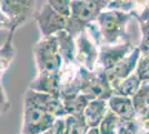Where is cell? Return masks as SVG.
Segmentation results:
<instances>
[{"label": "cell", "instance_id": "cell-18", "mask_svg": "<svg viewBox=\"0 0 149 134\" xmlns=\"http://www.w3.org/2000/svg\"><path fill=\"white\" fill-rule=\"evenodd\" d=\"M141 81L138 78L135 73H132L130 76L126 77L124 79L111 84L112 94L127 97H134L138 93V91L141 86Z\"/></svg>", "mask_w": 149, "mask_h": 134}, {"label": "cell", "instance_id": "cell-3", "mask_svg": "<svg viewBox=\"0 0 149 134\" xmlns=\"http://www.w3.org/2000/svg\"><path fill=\"white\" fill-rule=\"evenodd\" d=\"M37 73H60L62 57L56 36L41 38L33 49Z\"/></svg>", "mask_w": 149, "mask_h": 134}, {"label": "cell", "instance_id": "cell-20", "mask_svg": "<svg viewBox=\"0 0 149 134\" xmlns=\"http://www.w3.org/2000/svg\"><path fill=\"white\" fill-rule=\"evenodd\" d=\"M66 134H87L89 125L85 120L84 114H74L65 116Z\"/></svg>", "mask_w": 149, "mask_h": 134}, {"label": "cell", "instance_id": "cell-6", "mask_svg": "<svg viewBox=\"0 0 149 134\" xmlns=\"http://www.w3.org/2000/svg\"><path fill=\"white\" fill-rule=\"evenodd\" d=\"M37 27L40 32L41 38L56 36L58 32L66 30L68 17L62 16L56 11L50 5L45 4L33 16Z\"/></svg>", "mask_w": 149, "mask_h": 134}, {"label": "cell", "instance_id": "cell-25", "mask_svg": "<svg viewBox=\"0 0 149 134\" xmlns=\"http://www.w3.org/2000/svg\"><path fill=\"white\" fill-rule=\"evenodd\" d=\"M143 131L137 124L136 120L127 123H121V126L119 128L118 134H141Z\"/></svg>", "mask_w": 149, "mask_h": 134}, {"label": "cell", "instance_id": "cell-13", "mask_svg": "<svg viewBox=\"0 0 149 134\" xmlns=\"http://www.w3.org/2000/svg\"><path fill=\"white\" fill-rule=\"evenodd\" d=\"M108 106L120 119L121 123H127L136 120V109L132 97L112 94L108 100Z\"/></svg>", "mask_w": 149, "mask_h": 134}, {"label": "cell", "instance_id": "cell-5", "mask_svg": "<svg viewBox=\"0 0 149 134\" xmlns=\"http://www.w3.org/2000/svg\"><path fill=\"white\" fill-rule=\"evenodd\" d=\"M56 119L45 109L25 102L21 134H42L54 124Z\"/></svg>", "mask_w": 149, "mask_h": 134}, {"label": "cell", "instance_id": "cell-11", "mask_svg": "<svg viewBox=\"0 0 149 134\" xmlns=\"http://www.w3.org/2000/svg\"><path fill=\"white\" fill-rule=\"evenodd\" d=\"M140 56H141V53L139 47L137 46L134 48V51L129 53L125 58H123L113 68L106 72L110 83L113 84L116 82H119L126 77L130 76L132 73H135Z\"/></svg>", "mask_w": 149, "mask_h": 134}, {"label": "cell", "instance_id": "cell-19", "mask_svg": "<svg viewBox=\"0 0 149 134\" xmlns=\"http://www.w3.org/2000/svg\"><path fill=\"white\" fill-rule=\"evenodd\" d=\"M63 104V109L66 116L67 115H74V114H84V111L88 105L89 101H91L87 95L85 94H77V95L60 98Z\"/></svg>", "mask_w": 149, "mask_h": 134}, {"label": "cell", "instance_id": "cell-28", "mask_svg": "<svg viewBox=\"0 0 149 134\" xmlns=\"http://www.w3.org/2000/svg\"><path fill=\"white\" fill-rule=\"evenodd\" d=\"M0 29H5L7 32H9V30L13 29L10 21H9V19L3 15V13L1 11V9H0Z\"/></svg>", "mask_w": 149, "mask_h": 134}, {"label": "cell", "instance_id": "cell-21", "mask_svg": "<svg viewBox=\"0 0 149 134\" xmlns=\"http://www.w3.org/2000/svg\"><path fill=\"white\" fill-rule=\"evenodd\" d=\"M149 0H111L107 9H115L124 13H132L138 11L140 8L143 9L148 5Z\"/></svg>", "mask_w": 149, "mask_h": 134}, {"label": "cell", "instance_id": "cell-15", "mask_svg": "<svg viewBox=\"0 0 149 134\" xmlns=\"http://www.w3.org/2000/svg\"><path fill=\"white\" fill-rule=\"evenodd\" d=\"M59 51L62 57V65H74L76 62V37L67 30H62L56 35Z\"/></svg>", "mask_w": 149, "mask_h": 134}, {"label": "cell", "instance_id": "cell-26", "mask_svg": "<svg viewBox=\"0 0 149 134\" xmlns=\"http://www.w3.org/2000/svg\"><path fill=\"white\" fill-rule=\"evenodd\" d=\"M42 134H66L65 117H57L54 124Z\"/></svg>", "mask_w": 149, "mask_h": 134}, {"label": "cell", "instance_id": "cell-9", "mask_svg": "<svg viewBox=\"0 0 149 134\" xmlns=\"http://www.w3.org/2000/svg\"><path fill=\"white\" fill-rule=\"evenodd\" d=\"M135 47L136 46L131 43V40H127L125 43L117 45H102L101 47H99V57L97 67L104 69L105 72L110 70L123 58L134 51Z\"/></svg>", "mask_w": 149, "mask_h": 134}, {"label": "cell", "instance_id": "cell-7", "mask_svg": "<svg viewBox=\"0 0 149 134\" xmlns=\"http://www.w3.org/2000/svg\"><path fill=\"white\" fill-rule=\"evenodd\" d=\"M99 57V47L89 36L87 30L76 37V62L88 70L97 68Z\"/></svg>", "mask_w": 149, "mask_h": 134}, {"label": "cell", "instance_id": "cell-10", "mask_svg": "<svg viewBox=\"0 0 149 134\" xmlns=\"http://www.w3.org/2000/svg\"><path fill=\"white\" fill-rule=\"evenodd\" d=\"M25 102L33 104L56 117H65L66 116L65 109H63V104H62L60 97L28 88L25 94Z\"/></svg>", "mask_w": 149, "mask_h": 134}, {"label": "cell", "instance_id": "cell-22", "mask_svg": "<svg viewBox=\"0 0 149 134\" xmlns=\"http://www.w3.org/2000/svg\"><path fill=\"white\" fill-rule=\"evenodd\" d=\"M120 126H121L120 119L109 109L98 128L100 134H118Z\"/></svg>", "mask_w": 149, "mask_h": 134}, {"label": "cell", "instance_id": "cell-14", "mask_svg": "<svg viewBox=\"0 0 149 134\" xmlns=\"http://www.w3.org/2000/svg\"><path fill=\"white\" fill-rule=\"evenodd\" d=\"M108 101L105 100H91L84 111L85 120L89 128H98L108 112Z\"/></svg>", "mask_w": 149, "mask_h": 134}, {"label": "cell", "instance_id": "cell-17", "mask_svg": "<svg viewBox=\"0 0 149 134\" xmlns=\"http://www.w3.org/2000/svg\"><path fill=\"white\" fill-rule=\"evenodd\" d=\"M132 17L138 20L139 29L141 32V39L139 44V49L141 55L149 56V6H145L140 11L132 13Z\"/></svg>", "mask_w": 149, "mask_h": 134}, {"label": "cell", "instance_id": "cell-2", "mask_svg": "<svg viewBox=\"0 0 149 134\" xmlns=\"http://www.w3.org/2000/svg\"><path fill=\"white\" fill-rule=\"evenodd\" d=\"M107 7V4L98 0H72L66 30L74 37H77L97 20L98 16Z\"/></svg>", "mask_w": 149, "mask_h": 134}, {"label": "cell", "instance_id": "cell-24", "mask_svg": "<svg viewBox=\"0 0 149 134\" xmlns=\"http://www.w3.org/2000/svg\"><path fill=\"white\" fill-rule=\"evenodd\" d=\"M47 4L65 17H69L72 0H47Z\"/></svg>", "mask_w": 149, "mask_h": 134}, {"label": "cell", "instance_id": "cell-8", "mask_svg": "<svg viewBox=\"0 0 149 134\" xmlns=\"http://www.w3.org/2000/svg\"><path fill=\"white\" fill-rule=\"evenodd\" d=\"M35 0H0V9L17 30L31 17Z\"/></svg>", "mask_w": 149, "mask_h": 134}, {"label": "cell", "instance_id": "cell-23", "mask_svg": "<svg viewBox=\"0 0 149 134\" xmlns=\"http://www.w3.org/2000/svg\"><path fill=\"white\" fill-rule=\"evenodd\" d=\"M135 74L141 81V83L149 82V56L147 55L140 56L135 69Z\"/></svg>", "mask_w": 149, "mask_h": 134}, {"label": "cell", "instance_id": "cell-16", "mask_svg": "<svg viewBox=\"0 0 149 134\" xmlns=\"http://www.w3.org/2000/svg\"><path fill=\"white\" fill-rule=\"evenodd\" d=\"M15 32H16L15 29L9 30L5 41L0 46V81L3 76V74L11 66L15 56H16V49H15V44H13Z\"/></svg>", "mask_w": 149, "mask_h": 134}, {"label": "cell", "instance_id": "cell-12", "mask_svg": "<svg viewBox=\"0 0 149 134\" xmlns=\"http://www.w3.org/2000/svg\"><path fill=\"white\" fill-rule=\"evenodd\" d=\"M28 88L60 97V73H37Z\"/></svg>", "mask_w": 149, "mask_h": 134}, {"label": "cell", "instance_id": "cell-27", "mask_svg": "<svg viewBox=\"0 0 149 134\" xmlns=\"http://www.w3.org/2000/svg\"><path fill=\"white\" fill-rule=\"evenodd\" d=\"M10 109V101L8 98L5 87L0 83V116L5 115Z\"/></svg>", "mask_w": 149, "mask_h": 134}, {"label": "cell", "instance_id": "cell-4", "mask_svg": "<svg viewBox=\"0 0 149 134\" xmlns=\"http://www.w3.org/2000/svg\"><path fill=\"white\" fill-rule=\"evenodd\" d=\"M80 93L90 100L108 101L112 95V86L107 73L99 67L88 70L80 66Z\"/></svg>", "mask_w": 149, "mask_h": 134}, {"label": "cell", "instance_id": "cell-29", "mask_svg": "<svg viewBox=\"0 0 149 134\" xmlns=\"http://www.w3.org/2000/svg\"><path fill=\"white\" fill-rule=\"evenodd\" d=\"M98 1H101V2H104V4H107V5H109V2H110L111 0H98Z\"/></svg>", "mask_w": 149, "mask_h": 134}, {"label": "cell", "instance_id": "cell-1", "mask_svg": "<svg viewBox=\"0 0 149 134\" xmlns=\"http://www.w3.org/2000/svg\"><path fill=\"white\" fill-rule=\"evenodd\" d=\"M132 15L115 9H106L98 16L96 24L99 28L104 45H117L130 40L127 32Z\"/></svg>", "mask_w": 149, "mask_h": 134}]
</instances>
